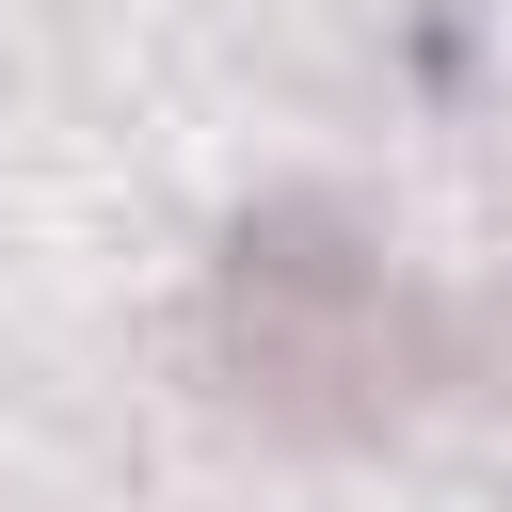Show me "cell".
<instances>
[{
	"label": "cell",
	"mask_w": 512,
	"mask_h": 512,
	"mask_svg": "<svg viewBox=\"0 0 512 512\" xmlns=\"http://www.w3.org/2000/svg\"><path fill=\"white\" fill-rule=\"evenodd\" d=\"M208 352H224V384L240 400H272V416H368V400H400V368H416V320H400V288L336 240V224H240V256H224V288H208Z\"/></svg>",
	"instance_id": "cell-1"
},
{
	"label": "cell",
	"mask_w": 512,
	"mask_h": 512,
	"mask_svg": "<svg viewBox=\"0 0 512 512\" xmlns=\"http://www.w3.org/2000/svg\"><path fill=\"white\" fill-rule=\"evenodd\" d=\"M464 368H480V384H496V400H512V288H496V304H480V320H464Z\"/></svg>",
	"instance_id": "cell-2"
}]
</instances>
